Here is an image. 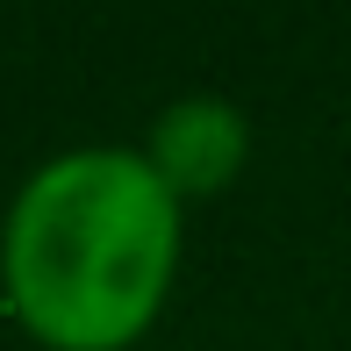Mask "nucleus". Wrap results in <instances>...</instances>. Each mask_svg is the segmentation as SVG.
Listing matches in <instances>:
<instances>
[{
	"label": "nucleus",
	"instance_id": "nucleus-1",
	"mask_svg": "<svg viewBox=\"0 0 351 351\" xmlns=\"http://www.w3.org/2000/svg\"><path fill=\"white\" fill-rule=\"evenodd\" d=\"M180 265V194L143 151H65L22 180L0 237L14 323L51 351H115L158 315Z\"/></svg>",
	"mask_w": 351,
	"mask_h": 351
},
{
	"label": "nucleus",
	"instance_id": "nucleus-2",
	"mask_svg": "<svg viewBox=\"0 0 351 351\" xmlns=\"http://www.w3.org/2000/svg\"><path fill=\"white\" fill-rule=\"evenodd\" d=\"M244 151H251V122L244 108L215 101V93H186V101L158 108L151 122V143H143V165L172 186V194H215L244 172Z\"/></svg>",
	"mask_w": 351,
	"mask_h": 351
}]
</instances>
